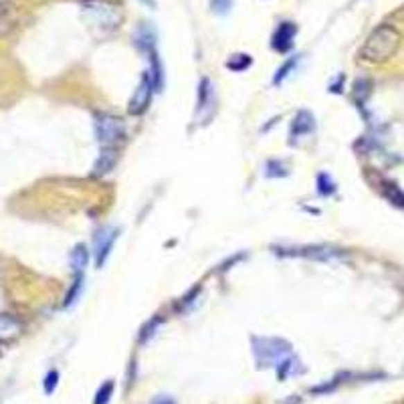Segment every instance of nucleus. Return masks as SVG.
I'll return each instance as SVG.
<instances>
[{
	"instance_id": "f257e3e1",
	"label": "nucleus",
	"mask_w": 404,
	"mask_h": 404,
	"mask_svg": "<svg viewBox=\"0 0 404 404\" xmlns=\"http://www.w3.org/2000/svg\"><path fill=\"white\" fill-rule=\"evenodd\" d=\"M398 45H401L398 30L394 26H390V24H380V26H376L370 33V37L366 39L360 55H362L364 61L384 63V61H388L396 53Z\"/></svg>"
},
{
	"instance_id": "f03ea898",
	"label": "nucleus",
	"mask_w": 404,
	"mask_h": 404,
	"mask_svg": "<svg viewBox=\"0 0 404 404\" xmlns=\"http://www.w3.org/2000/svg\"><path fill=\"white\" fill-rule=\"evenodd\" d=\"M253 354L261 368H279L287 358H291V346L279 337H253Z\"/></svg>"
},
{
	"instance_id": "7ed1b4c3",
	"label": "nucleus",
	"mask_w": 404,
	"mask_h": 404,
	"mask_svg": "<svg viewBox=\"0 0 404 404\" xmlns=\"http://www.w3.org/2000/svg\"><path fill=\"white\" fill-rule=\"evenodd\" d=\"M123 134H125V128L121 119L107 116V114L96 116V136L103 148H114L123 138Z\"/></svg>"
},
{
	"instance_id": "20e7f679",
	"label": "nucleus",
	"mask_w": 404,
	"mask_h": 404,
	"mask_svg": "<svg viewBox=\"0 0 404 404\" xmlns=\"http://www.w3.org/2000/svg\"><path fill=\"white\" fill-rule=\"evenodd\" d=\"M152 91H154V85H152V79L150 75L146 73L142 79H140V85L136 87L134 96L130 99V114L132 116H142L143 112L148 109L150 101H152Z\"/></svg>"
},
{
	"instance_id": "39448f33",
	"label": "nucleus",
	"mask_w": 404,
	"mask_h": 404,
	"mask_svg": "<svg viewBox=\"0 0 404 404\" xmlns=\"http://www.w3.org/2000/svg\"><path fill=\"white\" fill-rule=\"evenodd\" d=\"M118 229H101L96 235V265L99 269L107 261V257H109V253L114 249V243L118 240Z\"/></svg>"
},
{
	"instance_id": "423d86ee",
	"label": "nucleus",
	"mask_w": 404,
	"mask_h": 404,
	"mask_svg": "<svg viewBox=\"0 0 404 404\" xmlns=\"http://www.w3.org/2000/svg\"><path fill=\"white\" fill-rule=\"evenodd\" d=\"M297 35V26L293 23H281L275 33H273V49L279 51V53H287L289 49L293 47V39Z\"/></svg>"
},
{
	"instance_id": "0eeeda50",
	"label": "nucleus",
	"mask_w": 404,
	"mask_h": 404,
	"mask_svg": "<svg viewBox=\"0 0 404 404\" xmlns=\"http://www.w3.org/2000/svg\"><path fill=\"white\" fill-rule=\"evenodd\" d=\"M315 130V121H313V116L306 112V109H301L295 119H293V123H291V140H299V138H304V136H309L311 132Z\"/></svg>"
},
{
	"instance_id": "6e6552de",
	"label": "nucleus",
	"mask_w": 404,
	"mask_h": 404,
	"mask_svg": "<svg viewBox=\"0 0 404 404\" xmlns=\"http://www.w3.org/2000/svg\"><path fill=\"white\" fill-rule=\"evenodd\" d=\"M116 160H118V154L114 148H103L101 150V156L97 158L96 166H94V174L96 176H105L109 174L114 166H116Z\"/></svg>"
},
{
	"instance_id": "1a4fd4ad",
	"label": "nucleus",
	"mask_w": 404,
	"mask_h": 404,
	"mask_svg": "<svg viewBox=\"0 0 404 404\" xmlns=\"http://www.w3.org/2000/svg\"><path fill=\"white\" fill-rule=\"evenodd\" d=\"M87 261H89V251H87V247H85V245H77V247L71 251V255H69V263H71L73 271H75V273H83L85 267H87Z\"/></svg>"
},
{
	"instance_id": "9d476101",
	"label": "nucleus",
	"mask_w": 404,
	"mask_h": 404,
	"mask_svg": "<svg viewBox=\"0 0 404 404\" xmlns=\"http://www.w3.org/2000/svg\"><path fill=\"white\" fill-rule=\"evenodd\" d=\"M19 332H21V324L15 317H10V315L0 313V337L8 340V337L17 335Z\"/></svg>"
},
{
	"instance_id": "9b49d317",
	"label": "nucleus",
	"mask_w": 404,
	"mask_h": 404,
	"mask_svg": "<svg viewBox=\"0 0 404 404\" xmlns=\"http://www.w3.org/2000/svg\"><path fill=\"white\" fill-rule=\"evenodd\" d=\"M81 291H83V273H75V281H73L71 289L67 291V297H65L63 308L65 309L73 308V306L77 304V299H79Z\"/></svg>"
},
{
	"instance_id": "f8f14e48",
	"label": "nucleus",
	"mask_w": 404,
	"mask_h": 404,
	"mask_svg": "<svg viewBox=\"0 0 404 404\" xmlns=\"http://www.w3.org/2000/svg\"><path fill=\"white\" fill-rule=\"evenodd\" d=\"M295 67H297V59H295V57H293V59H289V61H286V63L277 69V73H275V77H273V85H281L287 77L295 71Z\"/></svg>"
},
{
	"instance_id": "ddd939ff",
	"label": "nucleus",
	"mask_w": 404,
	"mask_h": 404,
	"mask_svg": "<svg viewBox=\"0 0 404 404\" xmlns=\"http://www.w3.org/2000/svg\"><path fill=\"white\" fill-rule=\"evenodd\" d=\"M112 394H114V382L107 380L105 384L99 386V390L96 392V398H94V404H109Z\"/></svg>"
},
{
	"instance_id": "4468645a",
	"label": "nucleus",
	"mask_w": 404,
	"mask_h": 404,
	"mask_svg": "<svg viewBox=\"0 0 404 404\" xmlns=\"http://www.w3.org/2000/svg\"><path fill=\"white\" fill-rule=\"evenodd\" d=\"M249 65H251V57H249V55H233V57L227 61V67H229L231 71H245Z\"/></svg>"
},
{
	"instance_id": "2eb2a0df",
	"label": "nucleus",
	"mask_w": 404,
	"mask_h": 404,
	"mask_svg": "<svg viewBox=\"0 0 404 404\" xmlns=\"http://www.w3.org/2000/svg\"><path fill=\"white\" fill-rule=\"evenodd\" d=\"M317 191L322 196H332L333 192H335V184H333V180L328 176V174H319L317 176Z\"/></svg>"
},
{
	"instance_id": "dca6fc26",
	"label": "nucleus",
	"mask_w": 404,
	"mask_h": 404,
	"mask_svg": "<svg viewBox=\"0 0 404 404\" xmlns=\"http://www.w3.org/2000/svg\"><path fill=\"white\" fill-rule=\"evenodd\" d=\"M267 178H277V176H287V168L283 162H277V160H271L267 162V172H265Z\"/></svg>"
},
{
	"instance_id": "f3484780",
	"label": "nucleus",
	"mask_w": 404,
	"mask_h": 404,
	"mask_svg": "<svg viewBox=\"0 0 404 404\" xmlns=\"http://www.w3.org/2000/svg\"><path fill=\"white\" fill-rule=\"evenodd\" d=\"M57 384H59V372H57V370H51V372H47L45 382H43L45 394H53V392H55V388H57Z\"/></svg>"
},
{
	"instance_id": "a211bd4d",
	"label": "nucleus",
	"mask_w": 404,
	"mask_h": 404,
	"mask_svg": "<svg viewBox=\"0 0 404 404\" xmlns=\"http://www.w3.org/2000/svg\"><path fill=\"white\" fill-rule=\"evenodd\" d=\"M233 8V0H213V10L216 15H227Z\"/></svg>"
},
{
	"instance_id": "6ab92c4d",
	"label": "nucleus",
	"mask_w": 404,
	"mask_h": 404,
	"mask_svg": "<svg viewBox=\"0 0 404 404\" xmlns=\"http://www.w3.org/2000/svg\"><path fill=\"white\" fill-rule=\"evenodd\" d=\"M154 404H176L172 398H168V396H160V398H156Z\"/></svg>"
},
{
	"instance_id": "aec40b11",
	"label": "nucleus",
	"mask_w": 404,
	"mask_h": 404,
	"mask_svg": "<svg viewBox=\"0 0 404 404\" xmlns=\"http://www.w3.org/2000/svg\"><path fill=\"white\" fill-rule=\"evenodd\" d=\"M143 4H148V6H156V0H142Z\"/></svg>"
}]
</instances>
